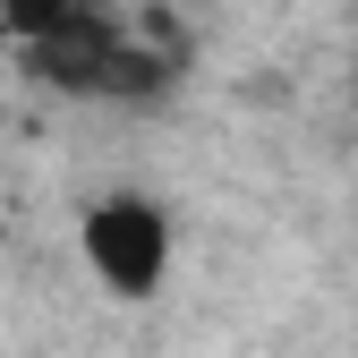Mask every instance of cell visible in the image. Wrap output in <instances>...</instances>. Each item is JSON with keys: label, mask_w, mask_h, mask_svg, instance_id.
Masks as SVG:
<instances>
[{"label": "cell", "mask_w": 358, "mask_h": 358, "mask_svg": "<svg viewBox=\"0 0 358 358\" xmlns=\"http://www.w3.org/2000/svg\"><path fill=\"white\" fill-rule=\"evenodd\" d=\"M85 264L111 299H154L171 273V222L145 196H111L85 213Z\"/></svg>", "instance_id": "cell-2"}, {"label": "cell", "mask_w": 358, "mask_h": 358, "mask_svg": "<svg viewBox=\"0 0 358 358\" xmlns=\"http://www.w3.org/2000/svg\"><path fill=\"white\" fill-rule=\"evenodd\" d=\"M26 69L60 94H85V103H154L171 85V60L154 43H128V26L111 34H69V43H17Z\"/></svg>", "instance_id": "cell-1"}]
</instances>
